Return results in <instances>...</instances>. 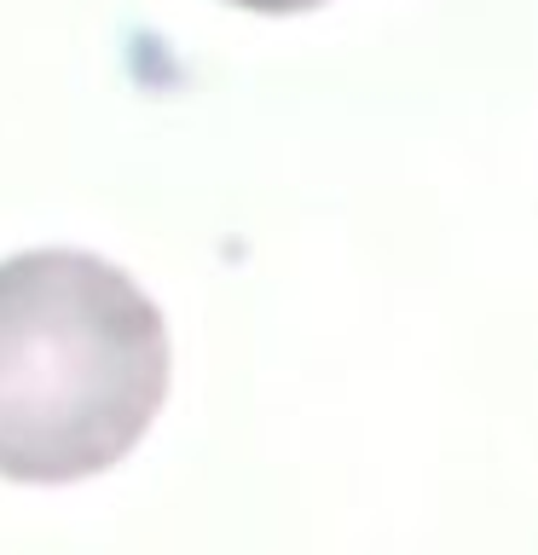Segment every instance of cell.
I'll list each match as a JSON object with an SVG mask.
<instances>
[{"instance_id": "7a4b0ae2", "label": "cell", "mask_w": 538, "mask_h": 555, "mask_svg": "<svg viewBox=\"0 0 538 555\" xmlns=\"http://www.w3.org/2000/svg\"><path fill=\"white\" fill-rule=\"evenodd\" d=\"M232 7H243V12H312L324 0H232Z\"/></svg>"}, {"instance_id": "6da1fadb", "label": "cell", "mask_w": 538, "mask_h": 555, "mask_svg": "<svg viewBox=\"0 0 538 555\" xmlns=\"http://www.w3.org/2000/svg\"><path fill=\"white\" fill-rule=\"evenodd\" d=\"M168 399V324L87 249L0 260V475L69 486L139 446Z\"/></svg>"}]
</instances>
